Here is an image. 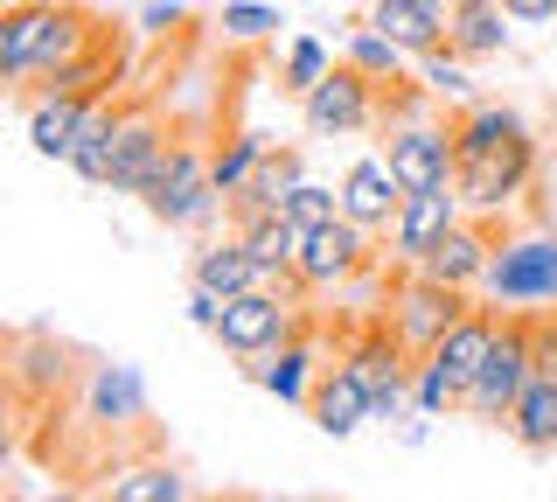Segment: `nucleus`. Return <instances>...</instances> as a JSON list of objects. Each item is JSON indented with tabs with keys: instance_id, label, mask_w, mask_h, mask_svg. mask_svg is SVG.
<instances>
[{
	"instance_id": "f257e3e1",
	"label": "nucleus",
	"mask_w": 557,
	"mask_h": 502,
	"mask_svg": "<svg viewBox=\"0 0 557 502\" xmlns=\"http://www.w3.org/2000/svg\"><path fill=\"white\" fill-rule=\"evenodd\" d=\"M453 147H460V203L481 217H502L536 182V133L516 106L467 98L453 106Z\"/></svg>"
},
{
	"instance_id": "f03ea898",
	"label": "nucleus",
	"mask_w": 557,
	"mask_h": 502,
	"mask_svg": "<svg viewBox=\"0 0 557 502\" xmlns=\"http://www.w3.org/2000/svg\"><path fill=\"white\" fill-rule=\"evenodd\" d=\"M530 370H536V356H530V315H502L495 342H487V363L474 370L460 412H467V419H481V426H509V412H516L522 384H530Z\"/></svg>"
},
{
	"instance_id": "7ed1b4c3",
	"label": "nucleus",
	"mask_w": 557,
	"mask_h": 502,
	"mask_svg": "<svg viewBox=\"0 0 557 502\" xmlns=\"http://www.w3.org/2000/svg\"><path fill=\"white\" fill-rule=\"evenodd\" d=\"M383 140V161L391 175L411 188H440V182H460V147H453V112H418V119H397V126H376Z\"/></svg>"
},
{
	"instance_id": "20e7f679",
	"label": "nucleus",
	"mask_w": 557,
	"mask_h": 502,
	"mask_svg": "<svg viewBox=\"0 0 557 502\" xmlns=\"http://www.w3.org/2000/svg\"><path fill=\"white\" fill-rule=\"evenodd\" d=\"M300 307H307V301H286V293H272V286H251V293H237V301H223V321L209 328V335H216L223 356L258 363V356L286 350L293 335H307Z\"/></svg>"
},
{
	"instance_id": "39448f33",
	"label": "nucleus",
	"mask_w": 557,
	"mask_h": 502,
	"mask_svg": "<svg viewBox=\"0 0 557 502\" xmlns=\"http://www.w3.org/2000/svg\"><path fill=\"white\" fill-rule=\"evenodd\" d=\"M139 203H147V217L168 223V231H202V223L223 210L216 182H209V154L196 140H174L168 161H161V175L147 182V196H139Z\"/></svg>"
},
{
	"instance_id": "423d86ee",
	"label": "nucleus",
	"mask_w": 557,
	"mask_h": 502,
	"mask_svg": "<svg viewBox=\"0 0 557 502\" xmlns=\"http://www.w3.org/2000/svg\"><path fill=\"white\" fill-rule=\"evenodd\" d=\"M467 307H474V286H446V280H432L425 266H405V280H391V293H383V315L411 342V356H425Z\"/></svg>"
},
{
	"instance_id": "0eeeda50",
	"label": "nucleus",
	"mask_w": 557,
	"mask_h": 502,
	"mask_svg": "<svg viewBox=\"0 0 557 502\" xmlns=\"http://www.w3.org/2000/svg\"><path fill=\"white\" fill-rule=\"evenodd\" d=\"M376 98H383V84H376V77H362L348 57H335V71H327V77L300 98V119H307L313 140H348V133H376Z\"/></svg>"
},
{
	"instance_id": "6e6552de",
	"label": "nucleus",
	"mask_w": 557,
	"mask_h": 502,
	"mask_svg": "<svg viewBox=\"0 0 557 502\" xmlns=\"http://www.w3.org/2000/svg\"><path fill=\"white\" fill-rule=\"evenodd\" d=\"M495 307H557V237H509L481 280Z\"/></svg>"
},
{
	"instance_id": "1a4fd4ad",
	"label": "nucleus",
	"mask_w": 557,
	"mask_h": 502,
	"mask_svg": "<svg viewBox=\"0 0 557 502\" xmlns=\"http://www.w3.org/2000/svg\"><path fill=\"white\" fill-rule=\"evenodd\" d=\"M119 28V22H112ZM104 36L84 49V57H70V63H57V71H35L28 84H14V106H28V98H112L119 91V77H126V42Z\"/></svg>"
},
{
	"instance_id": "9d476101",
	"label": "nucleus",
	"mask_w": 557,
	"mask_h": 502,
	"mask_svg": "<svg viewBox=\"0 0 557 502\" xmlns=\"http://www.w3.org/2000/svg\"><path fill=\"white\" fill-rule=\"evenodd\" d=\"M370 266H376V231H362L356 217L321 223V231H307V245H300V280H307V293H335L348 280H362Z\"/></svg>"
},
{
	"instance_id": "9b49d317",
	"label": "nucleus",
	"mask_w": 557,
	"mask_h": 502,
	"mask_svg": "<svg viewBox=\"0 0 557 502\" xmlns=\"http://www.w3.org/2000/svg\"><path fill=\"white\" fill-rule=\"evenodd\" d=\"M460 217H467V203H460V182L411 188V196H405V210H397V223H391V237H383V252H391L397 266H425V252L440 245V237H446Z\"/></svg>"
},
{
	"instance_id": "f8f14e48",
	"label": "nucleus",
	"mask_w": 557,
	"mask_h": 502,
	"mask_svg": "<svg viewBox=\"0 0 557 502\" xmlns=\"http://www.w3.org/2000/svg\"><path fill=\"white\" fill-rule=\"evenodd\" d=\"M63 384H70V350L57 335H42V328L8 335V397H14V412H35L42 397L57 405Z\"/></svg>"
},
{
	"instance_id": "ddd939ff",
	"label": "nucleus",
	"mask_w": 557,
	"mask_h": 502,
	"mask_svg": "<svg viewBox=\"0 0 557 502\" xmlns=\"http://www.w3.org/2000/svg\"><path fill=\"white\" fill-rule=\"evenodd\" d=\"M502 245H509V223H495V217L474 210V217H460L440 245L425 252V272H432V280H446V286H474L481 293V280H487V266H495Z\"/></svg>"
},
{
	"instance_id": "4468645a",
	"label": "nucleus",
	"mask_w": 557,
	"mask_h": 502,
	"mask_svg": "<svg viewBox=\"0 0 557 502\" xmlns=\"http://www.w3.org/2000/svg\"><path fill=\"white\" fill-rule=\"evenodd\" d=\"M168 126L153 112H139L126 106V126H119V147H112V168H104V188L112 196H147V182L161 175V161H168Z\"/></svg>"
},
{
	"instance_id": "2eb2a0df",
	"label": "nucleus",
	"mask_w": 557,
	"mask_h": 502,
	"mask_svg": "<svg viewBox=\"0 0 557 502\" xmlns=\"http://www.w3.org/2000/svg\"><path fill=\"white\" fill-rule=\"evenodd\" d=\"M362 22H376L405 57H432V49H453V8L446 0H362Z\"/></svg>"
},
{
	"instance_id": "dca6fc26",
	"label": "nucleus",
	"mask_w": 557,
	"mask_h": 502,
	"mask_svg": "<svg viewBox=\"0 0 557 502\" xmlns=\"http://www.w3.org/2000/svg\"><path fill=\"white\" fill-rule=\"evenodd\" d=\"M342 210L356 217L362 231L391 237L397 210H405V182L391 175V161H383V147H376V154H356V161H348V175H342Z\"/></svg>"
},
{
	"instance_id": "f3484780",
	"label": "nucleus",
	"mask_w": 557,
	"mask_h": 502,
	"mask_svg": "<svg viewBox=\"0 0 557 502\" xmlns=\"http://www.w3.org/2000/svg\"><path fill=\"white\" fill-rule=\"evenodd\" d=\"M307 419L327 432V440H348L356 426H370L376 412H370V384L356 377V363L335 356V363H321V384H313L307 397Z\"/></svg>"
},
{
	"instance_id": "a211bd4d",
	"label": "nucleus",
	"mask_w": 557,
	"mask_h": 502,
	"mask_svg": "<svg viewBox=\"0 0 557 502\" xmlns=\"http://www.w3.org/2000/svg\"><path fill=\"white\" fill-rule=\"evenodd\" d=\"M307 182V161H300V147H272L265 161H258V175L237 188L231 203H223V223H251V217H272V210H286L293 203V188Z\"/></svg>"
},
{
	"instance_id": "6ab92c4d",
	"label": "nucleus",
	"mask_w": 557,
	"mask_h": 502,
	"mask_svg": "<svg viewBox=\"0 0 557 502\" xmlns=\"http://www.w3.org/2000/svg\"><path fill=\"white\" fill-rule=\"evenodd\" d=\"M495 328H502V307H495V301H487V307L474 301V307H467V315L425 350V363H432V370H446L453 384L467 391V384H474V370L487 363V342H495Z\"/></svg>"
},
{
	"instance_id": "aec40b11",
	"label": "nucleus",
	"mask_w": 557,
	"mask_h": 502,
	"mask_svg": "<svg viewBox=\"0 0 557 502\" xmlns=\"http://www.w3.org/2000/svg\"><path fill=\"white\" fill-rule=\"evenodd\" d=\"M244 377H251V384H265L272 397H286V405H307L313 384H321V350H313V335H293L286 350L244 363Z\"/></svg>"
},
{
	"instance_id": "412c9836",
	"label": "nucleus",
	"mask_w": 557,
	"mask_h": 502,
	"mask_svg": "<svg viewBox=\"0 0 557 502\" xmlns=\"http://www.w3.org/2000/svg\"><path fill=\"white\" fill-rule=\"evenodd\" d=\"M84 419L91 426H139L147 419V391H139V377L126 370V363H98L91 384H84Z\"/></svg>"
},
{
	"instance_id": "4be33fe9",
	"label": "nucleus",
	"mask_w": 557,
	"mask_h": 502,
	"mask_svg": "<svg viewBox=\"0 0 557 502\" xmlns=\"http://www.w3.org/2000/svg\"><path fill=\"white\" fill-rule=\"evenodd\" d=\"M509 440L522 454H557V370H530V384L509 412Z\"/></svg>"
},
{
	"instance_id": "5701e85b",
	"label": "nucleus",
	"mask_w": 557,
	"mask_h": 502,
	"mask_svg": "<svg viewBox=\"0 0 557 502\" xmlns=\"http://www.w3.org/2000/svg\"><path fill=\"white\" fill-rule=\"evenodd\" d=\"M98 98H28L22 119H28V147L42 154V161H70V147H77V126L84 112H91Z\"/></svg>"
},
{
	"instance_id": "b1692460",
	"label": "nucleus",
	"mask_w": 557,
	"mask_h": 502,
	"mask_svg": "<svg viewBox=\"0 0 557 502\" xmlns=\"http://www.w3.org/2000/svg\"><path fill=\"white\" fill-rule=\"evenodd\" d=\"M453 8V49L467 63H487L509 49V8L502 0H446Z\"/></svg>"
},
{
	"instance_id": "393cba45",
	"label": "nucleus",
	"mask_w": 557,
	"mask_h": 502,
	"mask_svg": "<svg viewBox=\"0 0 557 502\" xmlns=\"http://www.w3.org/2000/svg\"><path fill=\"white\" fill-rule=\"evenodd\" d=\"M119 126H126V106H119V91H112V98H98V106L84 112V126H77V147H70V168H77L84 182H98V188H104V168H112Z\"/></svg>"
},
{
	"instance_id": "a878e982",
	"label": "nucleus",
	"mask_w": 557,
	"mask_h": 502,
	"mask_svg": "<svg viewBox=\"0 0 557 502\" xmlns=\"http://www.w3.org/2000/svg\"><path fill=\"white\" fill-rule=\"evenodd\" d=\"M188 475L174 461H126L112 467V502H182Z\"/></svg>"
},
{
	"instance_id": "bb28decb",
	"label": "nucleus",
	"mask_w": 557,
	"mask_h": 502,
	"mask_svg": "<svg viewBox=\"0 0 557 502\" xmlns=\"http://www.w3.org/2000/svg\"><path fill=\"white\" fill-rule=\"evenodd\" d=\"M272 154V140L265 133H231V140H216V154H209V182H216V196L231 203L244 182L258 175V161Z\"/></svg>"
},
{
	"instance_id": "cd10ccee",
	"label": "nucleus",
	"mask_w": 557,
	"mask_h": 502,
	"mask_svg": "<svg viewBox=\"0 0 557 502\" xmlns=\"http://www.w3.org/2000/svg\"><path fill=\"white\" fill-rule=\"evenodd\" d=\"M342 57L348 63H356V71L362 77H376V84H397V77H405V49H397L391 36H383V28L376 22H356V28H348V49H342Z\"/></svg>"
},
{
	"instance_id": "c85d7f7f",
	"label": "nucleus",
	"mask_w": 557,
	"mask_h": 502,
	"mask_svg": "<svg viewBox=\"0 0 557 502\" xmlns=\"http://www.w3.org/2000/svg\"><path fill=\"white\" fill-rule=\"evenodd\" d=\"M327 71H335L327 42H321V36H293L286 63H278V91H286V98H307V91H313V84H321Z\"/></svg>"
},
{
	"instance_id": "c756f323",
	"label": "nucleus",
	"mask_w": 557,
	"mask_h": 502,
	"mask_svg": "<svg viewBox=\"0 0 557 502\" xmlns=\"http://www.w3.org/2000/svg\"><path fill=\"white\" fill-rule=\"evenodd\" d=\"M418 77L432 84V98H440V106H467V98H474V77H467V57H460V49H432V57H418Z\"/></svg>"
},
{
	"instance_id": "7c9ffc66",
	"label": "nucleus",
	"mask_w": 557,
	"mask_h": 502,
	"mask_svg": "<svg viewBox=\"0 0 557 502\" xmlns=\"http://www.w3.org/2000/svg\"><path fill=\"white\" fill-rule=\"evenodd\" d=\"M286 217L300 223V231H321V223H335V217H348V210H342V182H313V175H307L300 188H293Z\"/></svg>"
},
{
	"instance_id": "2f4dec72",
	"label": "nucleus",
	"mask_w": 557,
	"mask_h": 502,
	"mask_svg": "<svg viewBox=\"0 0 557 502\" xmlns=\"http://www.w3.org/2000/svg\"><path fill=\"white\" fill-rule=\"evenodd\" d=\"M278 8H258V0H231V8H223V36L231 42H265V36H278Z\"/></svg>"
},
{
	"instance_id": "473e14b6",
	"label": "nucleus",
	"mask_w": 557,
	"mask_h": 502,
	"mask_svg": "<svg viewBox=\"0 0 557 502\" xmlns=\"http://www.w3.org/2000/svg\"><path fill=\"white\" fill-rule=\"evenodd\" d=\"M182 22H188L182 0H147V8H139V28H147V36H161V28H182Z\"/></svg>"
},
{
	"instance_id": "72a5a7b5",
	"label": "nucleus",
	"mask_w": 557,
	"mask_h": 502,
	"mask_svg": "<svg viewBox=\"0 0 557 502\" xmlns=\"http://www.w3.org/2000/svg\"><path fill=\"white\" fill-rule=\"evenodd\" d=\"M530 356L536 370H557V321H530Z\"/></svg>"
},
{
	"instance_id": "f704fd0d",
	"label": "nucleus",
	"mask_w": 557,
	"mask_h": 502,
	"mask_svg": "<svg viewBox=\"0 0 557 502\" xmlns=\"http://www.w3.org/2000/svg\"><path fill=\"white\" fill-rule=\"evenodd\" d=\"M509 22H557V0H502Z\"/></svg>"
}]
</instances>
